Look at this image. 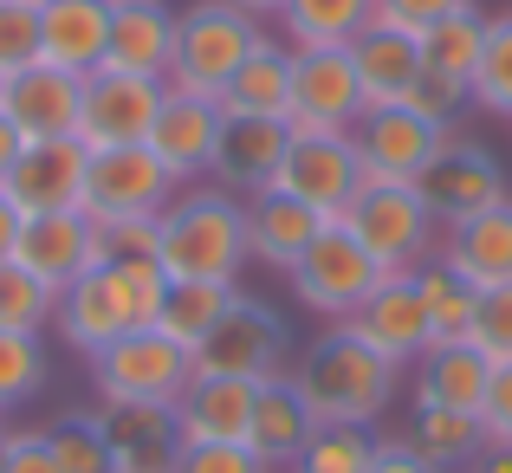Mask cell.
<instances>
[{"mask_svg": "<svg viewBox=\"0 0 512 473\" xmlns=\"http://www.w3.org/2000/svg\"><path fill=\"white\" fill-rule=\"evenodd\" d=\"M0 473H59L46 428H20V435H0Z\"/></svg>", "mask_w": 512, "mask_h": 473, "instance_id": "f6af8a7d", "label": "cell"}, {"mask_svg": "<svg viewBox=\"0 0 512 473\" xmlns=\"http://www.w3.org/2000/svg\"><path fill=\"white\" fill-rule=\"evenodd\" d=\"M52 318H59V292L20 260H0V331H46Z\"/></svg>", "mask_w": 512, "mask_h": 473, "instance_id": "d590c367", "label": "cell"}, {"mask_svg": "<svg viewBox=\"0 0 512 473\" xmlns=\"http://www.w3.org/2000/svg\"><path fill=\"white\" fill-rule=\"evenodd\" d=\"M46 389V344L39 331H0V409Z\"/></svg>", "mask_w": 512, "mask_h": 473, "instance_id": "ab89813d", "label": "cell"}, {"mask_svg": "<svg viewBox=\"0 0 512 473\" xmlns=\"http://www.w3.org/2000/svg\"><path fill=\"white\" fill-rule=\"evenodd\" d=\"M240 13H253V20H279L286 13V0H234Z\"/></svg>", "mask_w": 512, "mask_h": 473, "instance_id": "db71d44e", "label": "cell"}, {"mask_svg": "<svg viewBox=\"0 0 512 473\" xmlns=\"http://www.w3.org/2000/svg\"><path fill=\"white\" fill-rule=\"evenodd\" d=\"M260 20L240 13L234 0H195L175 13V59H169V91H195V98L221 104L227 78L247 65V52L260 46Z\"/></svg>", "mask_w": 512, "mask_h": 473, "instance_id": "277c9868", "label": "cell"}, {"mask_svg": "<svg viewBox=\"0 0 512 473\" xmlns=\"http://www.w3.org/2000/svg\"><path fill=\"white\" fill-rule=\"evenodd\" d=\"M435 247L474 292L512 286V201L474 214V221H461V227H448V240H435Z\"/></svg>", "mask_w": 512, "mask_h": 473, "instance_id": "4316f807", "label": "cell"}, {"mask_svg": "<svg viewBox=\"0 0 512 473\" xmlns=\"http://www.w3.org/2000/svg\"><path fill=\"white\" fill-rule=\"evenodd\" d=\"M474 337L480 350H487L493 363H512V286H493V292H480V305H474Z\"/></svg>", "mask_w": 512, "mask_h": 473, "instance_id": "7bdbcfd3", "label": "cell"}, {"mask_svg": "<svg viewBox=\"0 0 512 473\" xmlns=\"http://www.w3.org/2000/svg\"><path fill=\"white\" fill-rule=\"evenodd\" d=\"M292 150V130L273 124V117H227L221 130V150H214V188H227V195H260V188L279 182V162Z\"/></svg>", "mask_w": 512, "mask_h": 473, "instance_id": "44dd1931", "label": "cell"}, {"mask_svg": "<svg viewBox=\"0 0 512 473\" xmlns=\"http://www.w3.org/2000/svg\"><path fill=\"white\" fill-rule=\"evenodd\" d=\"M292 383H299V396L312 402L318 428H325V422H338V428H370L376 415L396 402L402 370L383 357V350L363 344L350 324H331V331L299 357Z\"/></svg>", "mask_w": 512, "mask_h": 473, "instance_id": "3957f363", "label": "cell"}, {"mask_svg": "<svg viewBox=\"0 0 512 473\" xmlns=\"http://www.w3.org/2000/svg\"><path fill=\"white\" fill-rule=\"evenodd\" d=\"M39 65V7L26 0H0V78Z\"/></svg>", "mask_w": 512, "mask_h": 473, "instance_id": "60d3db41", "label": "cell"}, {"mask_svg": "<svg viewBox=\"0 0 512 473\" xmlns=\"http://www.w3.org/2000/svg\"><path fill=\"white\" fill-rule=\"evenodd\" d=\"M350 331L363 337L370 350H383L389 363H422V350L435 344V324H428V305H422V286L415 273H383V286L344 318Z\"/></svg>", "mask_w": 512, "mask_h": 473, "instance_id": "9a60e30c", "label": "cell"}, {"mask_svg": "<svg viewBox=\"0 0 512 473\" xmlns=\"http://www.w3.org/2000/svg\"><path fill=\"white\" fill-rule=\"evenodd\" d=\"M26 7H46V0H26Z\"/></svg>", "mask_w": 512, "mask_h": 473, "instance_id": "9f6ffc18", "label": "cell"}, {"mask_svg": "<svg viewBox=\"0 0 512 473\" xmlns=\"http://www.w3.org/2000/svg\"><path fill=\"white\" fill-rule=\"evenodd\" d=\"M500 363L474 344V337H448V344H428L422 363H415V402H448L461 415L487 409V389Z\"/></svg>", "mask_w": 512, "mask_h": 473, "instance_id": "d4e9b609", "label": "cell"}, {"mask_svg": "<svg viewBox=\"0 0 512 473\" xmlns=\"http://www.w3.org/2000/svg\"><path fill=\"white\" fill-rule=\"evenodd\" d=\"M227 111L214 98H195V91H169L163 111L150 124V156L163 162L175 182H201L214 169V150H221Z\"/></svg>", "mask_w": 512, "mask_h": 473, "instance_id": "e0dca14e", "label": "cell"}, {"mask_svg": "<svg viewBox=\"0 0 512 473\" xmlns=\"http://www.w3.org/2000/svg\"><path fill=\"white\" fill-rule=\"evenodd\" d=\"M111 52V0H46L39 7V59L59 72H104Z\"/></svg>", "mask_w": 512, "mask_h": 473, "instance_id": "7402d4cb", "label": "cell"}, {"mask_svg": "<svg viewBox=\"0 0 512 473\" xmlns=\"http://www.w3.org/2000/svg\"><path fill=\"white\" fill-rule=\"evenodd\" d=\"M480 428L487 441H512V363L493 370V389H487V409H480Z\"/></svg>", "mask_w": 512, "mask_h": 473, "instance_id": "c3c4849f", "label": "cell"}, {"mask_svg": "<svg viewBox=\"0 0 512 473\" xmlns=\"http://www.w3.org/2000/svg\"><path fill=\"white\" fill-rule=\"evenodd\" d=\"M350 59H357V78H363V91H370V111L376 104H402L409 85L422 78V46H415V33H396V26H383V20H370L350 39Z\"/></svg>", "mask_w": 512, "mask_h": 473, "instance_id": "f1b7e54d", "label": "cell"}, {"mask_svg": "<svg viewBox=\"0 0 512 473\" xmlns=\"http://www.w3.org/2000/svg\"><path fill=\"white\" fill-rule=\"evenodd\" d=\"M292 292H299V305L305 312H318V318H331V324H344L350 312H357L363 299H370L376 286H383V260H376L370 247H363L357 234H350L344 221H325V234L305 247V260L292 266Z\"/></svg>", "mask_w": 512, "mask_h": 473, "instance_id": "ba28073f", "label": "cell"}, {"mask_svg": "<svg viewBox=\"0 0 512 473\" xmlns=\"http://www.w3.org/2000/svg\"><path fill=\"white\" fill-rule=\"evenodd\" d=\"M98 422H104V441H111V473H175V461H182L175 409H156V402H104Z\"/></svg>", "mask_w": 512, "mask_h": 473, "instance_id": "ffe728a7", "label": "cell"}, {"mask_svg": "<svg viewBox=\"0 0 512 473\" xmlns=\"http://www.w3.org/2000/svg\"><path fill=\"white\" fill-rule=\"evenodd\" d=\"M156 260L169 279H208V286H240L247 253V201L227 188H182L156 214Z\"/></svg>", "mask_w": 512, "mask_h": 473, "instance_id": "7a4b0ae2", "label": "cell"}, {"mask_svg": "<svg viewBox=\"0 0 512 473\" xmlns=\"http://www.w3.org/2000/svg\"><path fill=\"white\" fill-rule=\"evenodd\" d=\"M370 467H376V435L370 428H338V422H325L292 461V473H370Z\"/></svg>", "mask_w": 512, "mask_h": 473, "instance_id": "8d00e7d4", "label": "cell"}, {"mask_svg": "<svg viewBox=\"0 0 512 473\" xmlns=\"http://www.w3.org/2000/svg\"><path fill=\"white\" fill-rule=\"evenodd\" d=\"M169 85L163 78H130V72H91L85 104H78V143L85 150H124L150 143V124L163 111Z\"/></svg>", "mask_w": 512, "mask_h": 473, "instance_id": "7c38bea8", "label": "cell"}, {"mask_svg": "<svg viewBox=\"0 0 512 473\" xmlns=\"http://www.w3.org/2000/svg\"><path fill=\"white\" fill-rule=\"evenodd\" d=\"M175 473H273L247 441H182Z\"/></svg>", "mask_w": 512, "mask_h": 473, "instance_id": "b9f144b4", "label": "cell"}, {"mask_svg": "<svg viewBox=\"0 0 512 473\" xmlns=\"http://www.w3.org/2000/svg\"><path fill=\"white\" fill-rule=\"evenodd\" d=\"M402 104H409V111H422L428 117V124H441V130H454V117H461V104H467V91H454V85H441V78H415V85H409V98H402Z\"/></svg>", "mask_w": 512, "mask_h": 473, "instance_id": "7dc6e473", "label": "cell"}, {"mask_svg": "<svg viewBox=\"0 0 512 473\" xmlns=\"http://www.w3.org/2000/svg\"><path fill=\"white\" fill-rule=\"evenodd\" d=\"M422 72L428 78H441V85H454V91H474V72H480V52H487V13H454V20H441V26H428L422 39Z\"/></svg>", "mask_w": 512, "mask_h": 473, "instance_id": "4dcf8cb0", "label": "cell"}, {"mask_svg": "<svg viewBox=\"0 0 512 473\" xmlns=\"http://www.w3.org/2000/svg\"><path fill=\"white\" fill-rule=\"evenodd\" d=\"M363 111H370V91L357 78L350 46L292 52V111H286L292 137H350Z\"/></svg>", "mask_w": 512, "mask_h": 473, "instance_id": "8992f818", "label": "cell"}, {"mask_svg": "<svg viewBox=\"0 0 512 473\" xmlns=\"http://www.w3.org/2000/svg\"><path fill=\"white\" fill-rule=\"evenodd\" d=\"M260 389L266 383H240V376H195L182 389V402H175L182 441H247Z\"/></svg>", "mask_w": 512, "mask_h": 473, "instance_id": "484cf974", "label": "cell"}, {"mask_svg": "<svg viewBox=\"0 0 512 473\" xmlns=\"http://www.w3.org/2000/svg\"><path fill=\"white\" fill-rule=\"evenodd\" d=\"M0 98H7V78H0Z\"/></svg>", "mask_w": 512, "mask_h": 473, "instance_id": "11a10c76", "label": "cell"}, {"mask_svg": "<svg viewBox=\"0 0 512 473\" xmlns=\"http://www.w3.org/2000/svg\"><path fill=\"white\" fill-rule=\"evenodd\" d=\"M415 195L428 201L435 227H461V221H474V214H487V208H500V201H512V195H506L500 156H493L487 143H474V137H454V130H448V143L435 150V162L422 169Z\"/></svg>", "mask_w": 512, "mask_h": 473, "instance_id": "8fae6325", "label": "cell"}, {"mask_svg": "<svg viewBox=\"0 0 512 473\" xmlns=\"http://www.w3.org/2000/svg\"><path fill=\"white\" fill-rule=\"evenodd\" d=\"M20 227H26V214L13 208V195L0 188V260H13V247H20Z\"/></svg>", "mask_w": 512, "mask_h": 473, "instance_id": "816d5d0a", "label": "cell"}, {"mask_svg": "<svg viewBox=\"0 0 512 473\" xmlns=\"http://www.w3.org/2000/svg\"><path fill=\"white\" fill-rule=\"evenodd\" d=\"M318 234H325V214L305 208L299 195H286V188H260V195H247V253L260 266L292 273Z\"/></svg>", "mask_w": 512, "mask_h": 473, "instance_id": "cb8c5ba5", "label": "cell"}, {"mask_svg": "<svg viewBox=\"0 0 512 473\" xmlns=\"http://www.w3.org/2000/svg\"><path fill=\"white\" fill-rule=\"evenodd\" d=\"M240 299V286H208V279H169L163 292V312H156V331H169L175 344L195 350L214 324L227 318V305Z\"/></svg>", "mask_w": 512, "mask_h": 473, "instance_id": "836d02e7", "label": "cell"}, {"mask_svg": "<svg viewBox=\"0 0 512 473\" xmlns=\"http://www.w3.org/2000/svg\"><path fill=\"white\" fill-rule=\"evenodd\" d=\"M85 169H91V150L78 137L26 143V156L13 162V175H7V195H13V208H20V214L85 208Z\"/></svg>", "mask_w": 512, "mask_h": 473, "instance_id": "ac0fdd59", "label": "cell"}, {"mask_svg": "<svg viewBox=\"0 0 512 473\" xmlns=\"http://www.w3.org/2000/svg\"><path fill=\"white\" fill-rule=\"evenodd\" d=\"M52 441V461H59V473H111V441H104V422L98 415H59V422L46 428Z\"/></svg>", "mask_w": 512, "mask_h": 473, "instance_id": "f35d334b", "label": "cell"}, {"mask_svg": "<svg viewBox=\"0 0 512 473\" xmlns=\"http://www.w3.org/2000/svg\"><path fill=\"white\" fill-rule=\"evenodd\" d=\"M461 473H512V441H480Z\"/></svg>", "mask_w": 512, "mask_h": 473, "instance_id": "f907efd6", "label": "cell"}, {"mask_svg": "<svg viewBox=\"0 0 512 473\" xmlns=\"http://www.w3.org/2000/svg\"><path fill=\"white\" fill-rule=\"evenodd\" d=\"M182 182L150 156V143H124V150H91L85 169V214L91 221H156Z\"/></svg>", "mask_w": 512, "mask_h": 473, "instance_id": "30bf717a", "label": "cell"}, {"mask_svg": "<svg viewBox=\"0 0 512 473\" xmlns=\"http://www.w3.org/2000/svg\"><path fill=\"white\" fill-rule=\"evenodd\" d=\"M318 435V415L312 402L299 396V383L292 376H273V383L260 389V409H253V428H247V448L260 454L266 467H292L305 454V441Z\"/></svg>", "mask_w": 512, "mask_h": 473, "instance_id": "83f0119b", "label": "cell"}, {"mask_svg": "<svg viewBox=\"0 0 512 473\" xmlns=\"http://www.w3.org/2000/svg\"><path fill=\"white\" fill-rule=\"evenodd\" d=\"M286 318L273 305L240 292L227 305V318L195 344V376H240V383H273L286 376Z\"/></svg>", "mask_w": 512, "mask_h": 473, "instance_id": "9c48e42d", "label": "cell"}, {"mask_svg": "<svg viewBox=\"0 0 512 473\" xmlns=\"http://www.w3.org/2000/svg\"><path fill=\"white\" fill-rule=\"evenodd\" d=\"M26 156V137L20 130H13V117L0 111V188H7V175H13V162Z\"/></svg>", "mask_w": 512, "mask_h": 473, "instance_id": "f5cc1de1", "label": "cell"}, {"mask_svg": "<svg viewBox=\"0 0 512 473\" xmlns=\"http://www.w3.org/2000/svg\"><path fill=\"white\" fill-rule=\"evenodd\" d=\"M78 104H85V78L59 72V65H26V72L7 78V98L0 111L13 117L26 143H46V137H78Z\"/></svg>", "mask_w": 512, "mask_h": 473, "instance_id": "d6986e66", "label": "cell"}, {"mask_svg": "<svg viewBox=\"0 0 512 473\" xmlns=\"http://www.w3.org/2000/svg\"><path fill=\"white\" fill-rule=\"evenodd\" d=\"M370 473H441L428 454H415L409 448V435H396V441H376V467Z\"/></svg>", "mask_w": 512, "mask_h": 473, "instance_id": "681fc988", "label": "cell"}, {"mask_svg": "<svg viewBox=\"0 0 512 473\" xmlns=\"http://www.w3.org/2000/svg\"><path fill=\"white\" fill-rule=\"evenodd\" d=\"M467 7H474V0H376V20L396 26V33H415V39H422L428 26L454 20V13H467Z\"/></svg>", "mask_w": 512, "mask_h": 473, "instance_id": "ee69618b", "label": "cell"}, {"mask_svg": "<svg viewBox=\"0 0 512 473\" xmlns=\"http://www.w3.org/2000/svg\"><path fill=\"white\" fill-rule=\"evenodd\" d=\"M169 59H175L169 0H111V52H104V72L163 78L169 85Z\"/></svg>", "mask_w": 512, "mask_h": 473, "instance_id": "603a6c76", "label": "cell"}, {"mask_svg": "<svg viewBox=\"0 0 512 473\" xmlns=\"http://www.w3.org/2000/svg\"><path fill=\"white\" fill-rule=\"evenodd\" d=\"M163 292H169V273H163L156 253H143V260H104V266H91L85 279H72V286L59 292V318L52 324H59V337L78 357H98L117 337L156 324Z\"/></svg>", "mask_w": 512, "mask_h": 473, "instance_id": "6da1fadb", "label": "cell"}, {"mask_svg": "<svg viewBox=\"0 0 512 473\" xmlns=\"http://www.w3.org/2000/svg\"><path fill=\"white\" fill-rule=\"evenodd\" d=\"M350 137H357V156H363L370 182H422V169L448 143V130L428 124L409 104H376V111H363V124Z\"/></svg>", "mask_w": 512, "mask_h": 473, "instance_id": "5bb4252c", "label": "cell"}, {"mask_svg": "<svg viewBox=\"0 0 512 473\" xmlns=\"http://www.w3.org/2000/svg\"><path fill=\"white\" fill-rule=\"evenodd\" d=\"M344 227L383 260V273H415L422 260H435V214L415 182H363L344 208Z\"/></svg>", "mask_w": 512, "mask_h": 473, "instance_id": "52a82bcc", "label": "cell"}, {"mask_svg": "<svg viewBox=\"0 0 512 473\" xmlns=\"http://www.w3.org/2000/svg\"><path fill=\"white\" fill-rule=\"evenodd\" d=\"M156 253V221H98V260H143Z\"/></svg>", "mask_w": 512, "mask_h": 473, "instance_id": "bcb514c9", "label": "cell"}, {"mask_svg": "<svg viewBox=\"0 0 512 473\" xmlns=\"http://www.w3.org/2000/svg\"><path fill=\"white\" fill-rule=\"evenodd\" d=\"M467 98L487 117H506L512 124V13H493L487 20V52H480V72Z\"/></svg>", "mask_w": 512, "mask_h": 473, "instance_id": "74e56055", "label": "cell"}, {"mask_svg": "<svg viewBox=\"0 0 512 473\" xmlns=\"http://www.w3.org/2000/svg\"><path fill=\"white\" fill-rule=\"evenodd\" d=\"M480 441H487L480 415H461V409H448V402H415V409H409V448L428 454L441 473L467 467V454H474Z\"/></svg>", "mask_w": 512, "mask_h": 473, "instance_id": "d6a6232c", "label": "cell"}, {"mask_svg": "<svg viewBox=\"0 0 512 473\" xmlns=\"http://www.w3.org/2000/svg\"><path fill=\"white\" fill-rule=\"evenodd\" d=\"M415 286H422L428 324H435V344H448V337H467V331H474V305H480V292L467 286V279L454 273L441 253L415 266Z\"/></svg>", "mask_w": 512, "mask_h": 473, "instance_id": "e575fe53", "label": "cell"}, {"mask_svg": "<svg viewBox=\"0 0 512 473\" xmlns=\"http://www.w3.org/2000/svg\"><path fill=\"white\" fill-rule=\"evenodd\" d=\"M370 20H376V0H286V13H279L292 52L350 46V39H357Z\"/></svg>", "mask_w": 512, "mask_h": 473, "instance_id": "1f68e13d", "label": "cell"}, {"mask_svg": "<svg viewBox=\"0 0 512 473\" xmlns=\"http://www.w3.org/2000/svg\"><path fill=\"white\" fill-rule=\"evenodd\" d=\"M370 182L357 156V137H292L286 162H279V182L286 195H299L305 208H318L325 221H344V208L357 201V188Z\"/></svg>", "mask_w": 512, "mask_h": 473, "instance_id": "4fadbf2b", "label": "cell"}, {"mask_svg": "<svg viewBox=\"0 0 512 473\" xmlns=\"http://www.w3.org/2000/svg\"><path fill=\"white\" fill-rule=\"evenodd\" d=\"M13 260L26 266L33 279H46L52 292H65L72 279H85L98 260V221H91L85 208H59V214H26L20 227V247H13Z\"/></svg>", "mask_w": 512, "mask_h": 473, "instance_id": "2e32d148", "label": "cell"}, {"mask_svg": "<svg viewBox=\"0 0 512 473\" xmlns=\"http://www.w3.org/2000/svg\"><path fill=\"white\" fill-rule=\"evenodd\" d=\"M221 111L227 117H273V124H286V111H292V46L260 39V46L247 52V65L227 78Z\"/></svg>", "mask_w": 512, "mask_h": 473, "instance_id": "f546056e", "label": "cell"}, {"mask_svg": "<svg viewBox=\"0 0 512 473\" xmlns=\"http://www.w3.org/2000/svg\"><path fill=\"white\" fill-rule=\"evenodd\" d=\"M91 376H98L104 402H156V409H175L182 389L195 383V350L175 344L156 324H143V331L117 337L111 350H98V357H91Z\"/></svg>", "mask_w": 512, "mask_h": 473, "instance_id": "5b68a950", "label": "cell"}]
</instances>
